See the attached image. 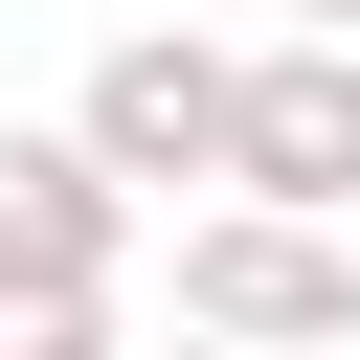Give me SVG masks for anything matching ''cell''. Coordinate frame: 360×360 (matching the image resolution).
<instances>
[{"mask_svg":"<svg viewBox=\"0 0 360 360\" xmlns=\"http://www.w3.org/2000/svg\"><path fill=\"white\" fill-rule=\"evenodd\" d=\"M135 292V180L90 135H0V360H90Z\"/></svg>","mask_w":360,"mask_h":360,"instance_id":"6da1fadb","label":"cell"},{"mask_svg":"<svg viewBox=\"0 0 360 360\" xmlns=\"http://www.w3.org/2000/svg\"><path fill=\"white\" fill-rule=\"evenodd\" d=\"M180 315H202V338H360V248H338L315 202H248V180H225V202L180 225Z\"/></svg>","mask_w":360,"mask_h":360,"instance_id":"7a4b0ae2","label":"cell"},{"mask_svg":"<svg viewBox=\"0 0 360 360\" xmlns=\"http://www.w3.org/2000/svg\"><path fill=\"white\" fill-rule=\"evenodd\" d=\"M225 180H248V202H315V225L360 202V45H338V22H270V45L225 68Z\"/></svg>","mask_w":360,"mask_h":360,"instance_id":"3957f363","label":"cell"},{"mask_svg":"<svg viewBox=\"0 0 360 360\" xmlns=\"http://www.w3.org/2000/svg\"><path fill=\"white\" fill-rule=\"evenodd\" d=\"M225 68H248V45H202V22H135V45H90L68 135H90L135 202H180V180H225Z\"/></svg>","mask_w":360,"mask_h":360,"instance_id":"277c9868","label":"cell"},{"mask_svg":"<svg viewBox=\"0 0 360 360\" xmlns=\"http://www.w3.org/2000/svg\"><path fill=\"white\" fill-rule=\"evenodd\" d=\"M270 22H338V45H360V0H270Z\"/></svg>","mask_w":360,"mask_h":360,"instance_id":"5b68a950","label":"cell"}]
</instances>
